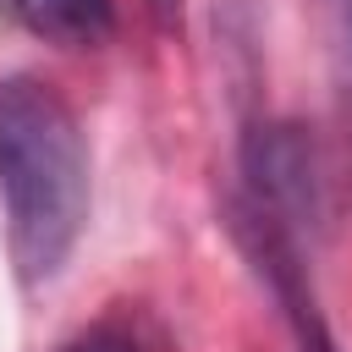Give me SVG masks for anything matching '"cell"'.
Here are the masks:
<instances>
[{
  "label": "cell",
  "instance_id": "cell-5",
  "mask_svg": "<svg viewBox=\"0 0 352 352\" xmlns=\"http://www.w3.org/2000/svg\"><path fill=\"white\" fill-rule=\"evenodd\" d=\"M55 352H160V341L138 324V319H126V314H110V319H99V324H88V330H77L66 346H55Z\"/></svg>",
  "mask_w": 352,
  "mask_h": 352
},
{
  "label": "cell",
  "instance_id": "cell-4",
  "mask_svg": "<svg viewBox=\"0 0 352 352\" xmlns=\"http://www.w3.org/2000/svg\"><path fill=\"white\" fill-rule=\"evenodd\" d=\"M33 38L55 50H99L116 38V0H0Z\"/></svg>",
  "mask_w": 352,
  "mask_h": 352
},
{
  "label": "cell",
  "instance_id": "cell-2",
  "mask_svg": "<svg viewBox=\"0 0 352 352\" xmlns=\"http://www.w3.org/2000/svg\"><path fill=\"white\" fill-rule=\"evenodd\" d=\"M236 204L286 231L292 242L314 248L330 220V165L319 138L286 116L248 121L236 148Z\"/></svg>",
  "mask_w": 352,
  "mask_h": 352
},
{
  "label": "cell",
  "instance_id": "cell-1",
  "mask_svg": "<svg viewBox=\"0 0 352 352\" xmlns=\"http://www.w3.org/2000/svg\"><path fill=\"white\" fill-rule=\"evenodd\" d=\"M88 132L44 77H0V220L22 286H44L88 226Z\"/></svg>",
  "mask_w": 352,
  "mask_h": 352
},
{
  "label": "cell",
  "instance_id": "cell-7",
  "mask_svg": "<svg viewBox=\"0 0 352 352\" xmlns=\"http://www.w3.org/2000/svg\"><path fill=\"white\" fill-rule=\"evenodd\" d=\"M148 6H154V11H160V16H165V22H170V16H176V11H182V0H148Z\"/></svg>",
  "mask_w": 352,
  "mask_h": 352
},
{
  "label": "cell",
  "instance_id": "cell-6",
  "mask_svg": "<svg viewBox=\"0 0 352 352\" xmlns=\"http://www.w3.org/2000/svg\"><path fill=\"white\" fill-rule=\"evenodd\" d=\"M324 16H330L336 77H341V94H346V110H352V0H324Z\"/></svg>",
  "mask_w": 352,
  "mask_h": 352
},
{
  "label": "cell",
  "instance_id": "cell-3",
  "mask_svg": "<svg viewBox=\"0 0 352 352\" xmlns=\"http://www.w3.org/2000/svg\"><path fill=\"white\" fill-rule=\"evenodd\" d=\"M231 236L242 248V258L253 264V275L270 286L280 319H286V336L297 352H341L324 308H319V292H314V275H308V248L292 242L286 231H275L270 220H258L253 209H242L231 198Z\"/></svg>",
  "mask_w": 352,
  "mask_h": 352
}]
</instances>
